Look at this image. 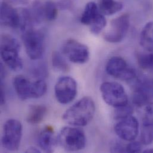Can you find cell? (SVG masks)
Instances as JSON below:
<instances>
[{"instance_id": "1", "label": "cell", "mask_w": 153, "mask_h": 153, "mask_svg": "<svg viewBox=\"0 0 153 153\" xmlns=\"http://www.w3.org/2000/svg\"><path fill=\"white\" fill-rule=\"evenodd\" d=\"M95 105L89 97H85L69 107L63 114L65 122L74 126H85L93 119Z\"/></svg>"}, {"instance_id": "2", "label": "cell", "mask_w": 153, "mask_h": 153, "mask_svg": "<svg viewBox=\"0 0 153 153\" xmlns=\"http://www.w3.org/2000/svg\"><path fill=\"white\" fill-rule=\"evenodd\" d=\"M13 86L19 98L22 100L38 98L47 92V85L44 79L32 82L23 75L16 76L13 79Z\"/></svg>"}, {"instance_id": "3", "label": "cell", "mask_w": 153, "mask_h": 153, "mask_svg": "<svg viewBox=\"0 0 153 153\" xmlns=\"http://www.w3.org/2000/svg\"><path fill=\"white\" fill-rule=\"evenodd\" d=\"M18 41L8 35L1 37V56L2 61L11 70L19 72L23 68V62L19 55Z\"/></svg>"}, {"instance_id": "4", "label": "cell", "mask_w": 153, "mask_h": 153, "mask_svg": "<svg viewBox=\"0 0 153 153\" xmlns=\"http://www.w3.org/2000/svg\"><path fill=\"white\" fill-rule=\"evenodd\" d=\"M57 141L65 151L75 152L85 148L86 139L84 132L81 129L76 126H66L60 131L57 136Z\"/></svg>"}, {"instance_id": "5", "label": "cell", "mask_w": 153, "mask_h": 153, "mask_svg": "<svg viewBox=\"0 0 153 153\" xmlns=\"http://www.w3.org/2000/svg\"><path fill=\"white\" fill-rule=\"evenodd\" d=\"M22 39L26 53L31 60H36L42 57L44 51L45 35L44 33L33 27H29L22 31Z\"/></svg>"}, {"instance_id": "6", "label": "cell", "mask_w": 153, "mask_h": 153, "mask_svg": "<svg viewBox=\"0 0 153 153\" xmlns=\"http://www.w3.org/2000/svg\"><path fill=\"white\" fill-rule=\"evenodd\" d=\"M22 134V123L16 119H8L3 126L1 138L2 146L10 152L17 151L20 145Z\"/></svg>"}, {"instance_id": "7", "label": "cell", "mask_w": 153, "mask_h": 153, "mask_svg": "<svg viewBox=\"0 0 153 153\" xmlns=\"http://www.w3.org/2000/svg\"><path fill=\"white\" fill-rule=\"evenodd\" d=\"M101 96L105 102L114 108L128 104V97L123 86L115 82H105L100 86Z\"/></svg>"}, {"instance_id": "8", "label": "cell", "mask_w": 153, "mask_h": 153, "mask_svg": "<svg viewBox=\"0 0 153 153\" xmlns=\"http://www.w3.org/2000/svg\"><path fill=\"white\" fill-rule=\"evenodd\" d=\"M77 93L76 81L72 77H60L54 86V94L57 101L62 104L71 102Z\"/></svg>"}, {"instance_id": "9", "label": "cell", "mask_w": 153, "mask_h": 153, "mask_svg": "<svg viewBox=\"0 0 153 153\" xmlns=\"http://www.w3.org/2000/svg\"><path fill=\"white\" fill-rule=\"evenodd\" d=\"M62 51L70 62L75 64H85L88 62L90 57L88 47L73 39H68L63 43Z\"/></svg>"}, {"instance_id": "10", "label": "cell", "mask_w": 153, "mask_h": 153, "mask_svg": "<svg viewBox=\"0 0 153 153\" xmlns=\"http://www.w3.org/2000/svg\"><path fill=\"white\" fill-rule=\"evenodd\" d=\"M130 26V16L123 14L111 21L109 30L104 34V39L110 43H119L124 39Z\"/></svg>"}, {"instance_id": "11", "label": "cell", "mask_w": 153, "mask_h": 153, "mask_svg": "<svg viewBox=\"0 0 153 153\" xmlns=\"http://www.w3.org/2000/svg\"><path fill=\"white\" fill-rule=\"evenodd\" d=\"M105 71L110 76L122 80H131L136 76L135 71L128 65L125 59L119 56H114L108 60Z\"/></svg>"}, {"instance_id": "12", "label": "cell", "mask_w": 153, "mask_h": 153, "mask_svg": "<svg viewBox=\"0 0 153 153\" xmlns=\"http://www.w3.org/2000/svg\"><path fill=\"white\" fill-rule=\"evenodd\" d=\"M153 99V79L142 77L137 80L134 94L132 101L138 107L145 106Z\"/></svg>"}, {"instance_id": "13", "label": "cell", "mask_w": 153, "mask_h": 153, "mask_svg": "<svg viewBox=\"0 0 153 153\" xmlns=\"http://www.w3.org/2000/svg\"><path fill=\"white\" fill-rule=\"evenodd\" d=\"M114 131L119 138L128 142L132 141L138 135V121L132 115L120 119L114 125Z\"/></svg>"}, {"instance_id": "14", "label": "cell", "mask_w": 153, "mask_h": 153, "mask_svg": "<svg viewBox=\"0 0 153 153\" xmlns=\"http://www.w3.org/2000/svg\"><path fill=\"white\" fill-rule=\"evenodd\" d=\"M1 23L12 28L20 26L19 12L6 1H3L1 3Z\"/></svg>"}, {"instance_id": "15", "label": "cell", "mask_w": 153, "mask_h": 153, "mask_svg": "<svg viewBox=\"0 0 153 153\" xmlns=\"http://www.w3.org/2000/svg\"><path fill=\"white\" fill-rule=\"evenodd\" d=\"M38 143L42 151L46 153L54 152L58 141L57 137H56L54 129L51 126H46L41 131L38 137Z\"/></svg>"}, {"instance_id": "16", "label": "cell", "mask_w": 153, "mask_h": 153, "mask_svg": "<svg viewBox=\"0 0 153 153\" xmlns=\"http://www.w3.org/2000/svg\"><path fill=\"white\" fill-rule=\"evenodd\" d=\"M47 113V108L44 105H31L29 107L26 121L31 125L40 123Z\"/></svg>"}, {"instance_id": "17", "label": "cell", "mask_w": 153, "mask_h": 153, "mask_svg": "<svg viewBox=\"0 0 153 153\" xmlns=\"http://www.w3.org/2000/svg\"><path fill=\"white\" fill-rule=\"evenodd\" d=\"M141 46L148 52L153 51V22L147 23L143 27L140 36Z\"/></svg>"}, {"instance_id": "18", "label": "cell", "mask_w": 153, "mask_h": 153, "mask_svg": "<svg viewBox=\"0 0 153 153\" xmlns=\"http://www.w3.org/2000/svg\"><path fill=\"white\" fill-rule=\"evenodd\" d=\"M100 13L97 5L94 2H89L85 7L80 17V22L83 25L90 26Z\"/></svg>"}, {"instance_id": "19", "label": "cell", "mask_w": 153, "mask_h": 153, "mask_svg": "<svg viewBox=\"0 0 153 153\" xmlns=\"http://www.w3.org/2000/svg\"><path fill=\"white\" fill-rule=\"evenodd\" d=\"M123 5L115 0H99V9L104 16H110L120 11Z\"/></svg>"}, {"instance_id": "20", "label": "cell", "mask_w": 153, "mask_h": 153, "mask_svg": "<svg viewBox=\"0 0 153 153\" xmlns=\"http://www.w3.org/2000/svg\"><path fill=\"white\" fill-rule=\"evenodd\" d=\"M51 61L53 67L58 72H67L70 69V67L66 60L58 51L53 52Z\"/></svg>"}, {"instance_id": "21", "label": "cell", "mask_w": 153, "mask_h": 153, "mask_svg": "<svg viewBox=\"0 0 153 153\" xmlns=\"http://www.w3.org/2000/svg\"><path fill=\"white\" fill-rule=\"evenodd\" d=\"M29 13L33 25L39 23L45 18L44 4H42L39 1H35L33 2L31 10H29Z\"/></svg>"}, {"instance_id": "22", "label": "cell", "mask_w": 153, "mask_h": 153, "mask_svg": "<svg viewBox=\"0 0 153 153\" xmlns=\"http://www.w3.org/2000/svg\"><path fill=\"white\" fill-rule=\"evenodd\" d=\"M138 65L146 71L153 72V53H140L137 56Z\"/></svg>"}, {"instance_id": "23", "label": "cell", "mask_w": 153, "mask_h": 153, "mask_svg": "<svg viewBox=\"0 0 153 153\" xmlns=\"http://www.w3.org/2000/svg\"><path fill=\"white\" fill-rule=\"evenodd\" d=\"M140 138L141 142L143 145L148 146L153 143V124H143Z\"/></svg>"}, {"instance_id": "24", "label": "cell", "mask_w": 153, "mask_h": 153, "mask_svg": "<svg viewBox=\"0 0 153 153\" xmlns=\"http://www.w3.org/2000/svg\"><path fill=\"white\" fill-rule=\"evenodd\" d=\"M107 25V20L104 14L100 13L93 23L89 26L91 33L98 35L104 29Z\"/></svg>"}, {"instance_id": "25", "label": "cell", "mask_w": 153, "mask_h": 153, "mask_svg": "<svg viewBox=\"0 0 153 153\" xmlns=\"http://www.w3.org/2000/svg\"><path fill=\"white\" fill-rule=\"evenodd\" d=\"M44 12L45 18L48 21H53L57 16V5L53 1H48L44 4Z\"/></svg>"}, {"instance_id": "26", "label": "cell", "mask_w": 153, "mask_h": 153, "mask_svg": "<svg viewBox=\"0 0 153 153\" xmlns=\"http://www.w3.org/2000/svg\"><path fill=\"white\" fill-rule=\"evenodd\" d=\"M134 112V109L132 106L128 104L122 107L116 108L114 111V118L116 120H120L128 116H132Z\"/></svg>"}, {"instance_id": "27", "label": "cell", "mask_w": 153, "mask_h": 153, "mask_svg": "<svg viewBox=\"0 0 153 153\" xmlns=\"http://www.w3.org/2000/svg\"><path fill=\"white\" fill-rule=\"evenodd\" d=\"M143 124L153 125V102H149L145 105L143 113Z\"/></svg>"}, {"instance_id": "28", "label": "cell", "mask_w": 153, "mask_h": 153, "mask_svg": "<svg viewBox=\"0 0 153 153\" xmlns=\"http://www.w3.org/2000/svg\"><path fill=\"white\" fill-rule=\"evenodd\" d=\"M143 146L141 142L132 141L126 145V153H140L142 152Z\"/></svg>"}, {"instance_id": "29", "label": "cell", "mask_w": 153, "mask_h": 153, "mask_svg": "<svg viewBox=\"0 0 153 153\" xmlns=\"http://www.w3.org/2000/svg\"><path fill=\"white\" fill-rule=\"evenodd\" d=\"M33 72V74L38 77H39V79H43L42 78L47 76V66L44 65H39Z\"/></svg>"}, {"instance_id": "30", "label": "cell", "mask_w": 153, "mask_h": 153, "mask_svg": "<svg viewBox=\"0 0 153 153\" xmlns=\"http://www.w3.org/2000/svg\"><path fill=\"white\" fill-rule=\"evenodd\" d=\"M126 146L123 145L122 143L116 141L112 144L110 151L112 153H124L126 152Z\"/></svg>"}, {"instance_id": "31", "label": "cell", "mask_w": 153, "mask_h": 153, "mask_svg": "<svg viewBox=\"0 0 153 153\" xmlns=\"http://www.w3.org/2000/svg\"><path fill=\"white\" fill-rule=\"evenodd\" d=\"M29 0H8V2L14 5H26L29 3Z\"/></svg>"}, {"instance_id": "32", "label": "cell", "mask_w": 153, "mask_h": 153, "mask_svg": "<svg viewBox=\"0 0 153 153\" xmlns=\"http://www.w3.org/2000/svg\"><path fill=\"white\" fill-rule=\"evenodd\" d=\"M5 93H4V89L3 88V85L1 84V104H4L5 102Z\"/></svg>"}, {"instance_id": "33", "label": "cell", "mask_w": 153, "mask_h": 153, "mask_svg": "<svg viewBox=\"0 0 153 153\" xmlns=\"http://www.w3.org/2000/svg\"><path fill=\"white\" fill-rule=\"evenodd\" d=\"M26 153H41L40 150L37 149L35 147H30L26 150Z\"/></svg>"}, {"instance_id": "34", "label": "cell", "mask_w": 153, "mask_h": 153, "mask_svg": "<svg viewBox=\"0 0 153 153\" xmlns=\"http://www.w3.org/2000/svg\"><path fill=\"white\" fill-rule=\"evenodd\" d=\"M144 153H153V149H147L144 151H143Z\"/></svg>"}]
</instances>
